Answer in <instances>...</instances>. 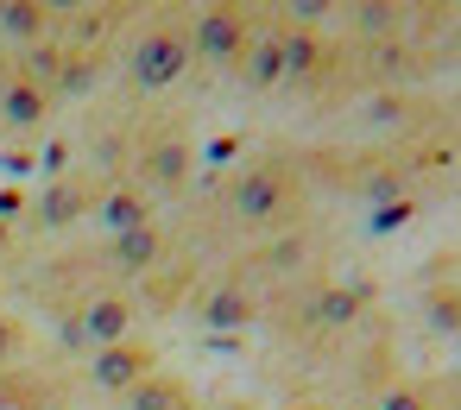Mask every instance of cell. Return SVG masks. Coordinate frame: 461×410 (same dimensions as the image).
Wrapping results in <instances>:
<instances>
[{
    "label": "cell",
    "instance_id": "277c9868",
    "mask_svg": "<svg viewBox=\"0 0 461 410\" xmlns=\"http://www.w3.org/2000/svg\"><path fill=\"white\" fill-rule=\"evenodd\" d=\"M228 209H234L240 221H272V215H285V209H291V183H285V171H278V165H253V171H240L234 190H228Z\"/></svg>",
    "mask_w": 461,
    "mask_h": 410
},
{
    "label": "cell",
    "instance_id": "ba28073f",
    "mask_svg": "<svg viewBox=\"0 0 461 410\" xmlns=\"http://www.w3.org/2000/svg\"><path fill=\"white\" fill-rule=\"evenodd\" d=\"M127 410H196V391L177 379V372H152V379H140L133 391H127Z\"/></svg>",
    "mask_w": 461,
    "mask_h": 410
},
{
    "label": "cell",
    "instance_id": "ac0fdd59",
    "mask_svg": "<svg viewBox=\"0 0 461 410\" xmlns=\"http://www.w3.org/2000/svg\"><path fill=\"white\" fill-rule=\"evenodd\" d=\"M83 7H89V0H45V13H51V20H58V13H83Z\"/></svg>",
    "mask_w": 461,
    "mask_h": 410
},
{
    "label": "cell",
    "instance_id": "8fae6325",
    "mask_svg": "<svg viewBox=\"0 0 461 410\" xmlns=\"http://www.w3.org/2000/svg\"><path fill=\"white\" fill-rule=\"evenodd\" d=\"M45 26H51V13H45V0H0V32H7V39L32 45V39H39Z\"/></svg>",
    "mask_w": 461,
    "mask_h": 410
},
{
    "label": "cell",
    "instance_id": "9a60e30c",
    "mask_svg": "<svg viewBox=\"0 0 461 410\" xmlns=\"http://www.w3.org/2000/svg\"><path fill=\"white\" fill-rule=\"evenodd\" d=\"M278 7H285L297 26H316V20H329V13H335V0H278Z\"/></svg>",
    "mask_w": 461,
    "mask_h": 410
},
{
    "label": "cell",
    "instance_id": "30bf717a",
    "mask_svg": "<svg viewBox=\"0 0 461 410\" xmlns=\"http://www.w3.org/2000/svg\"><path fill=\"white\" fill-rule=\"evenodd\" d=\"M114 265L121 272H152V265H165V234L146 221V227H133V234H121L114 240Z\"/></svg>",
    "mask_w": 461,
    "mask_h": 410
},
{
    "label": "cell",
    "instance_id": "5bb4252c",
    "mask_svg": "<svg viewBox=\"0 0 461 410\" xmlns=\"http://www.w3.org/2000/svg\"><path fill=\"white\" fill-rule=\"evenodd\" d=\"M278 51H285V70H291V76H303V70H316V58H322L310 32H285V39H278Z\"/></svg>",
    "mask_w": 461,
    "mask_h": 410
},
{
    "label": "cell",
    "instance_id": "5b68a950",
    "mask_svg": "<svg viewBox=\"0 0 461 410\" xmlns=\"http://www.w3.org/2000/svg\"><path fill=\"white\" fill-rule=\"evenodd\" d=\"M0 120H7V127H45L51 120V89L45 83H32L26 70H14L7 83H0Z\"/></svg>",
    "mask_w": 461,
    "mask_h": 410
},
{
    "label": "cell",
    "instance_id": "52a82bcc",
    "mask_svg": "<svg viewBox=\"0 0 461 410\" xmlns=\"http://www.w3.org/2000/svg\"><path fill=\"white\" fill-rule=\"evenodd\" d=\"M95 215H102L108 240H121V234H133V227H146V221H152V196H146L140 183H114V190H102Z\"/></svg>",
    "mask_w": 461,
    "mask_h": 410
},
{
    "label": "cell",
    "instance_id": "3957f363",
    "mask_svg": "<svg viewBox=\"0 0 461 410\" xmlns=\"http://www.w3.org/2000/svg\"><path fill=\"white\" fill-rule=\"evenodd\" d=\"M158 372V353L152 347H140L133 334L127 341H114V347H95V360H89V379H95V391H108V397H127L140 379H152Z\"/></svg>",
    "mask_w": 461,
    "mask_h": 410
},
{
    "label": "cell",
    "instance_id": "d6986e66",
    "mask_svg": "<svg viewBox=\"0 0 461 410\" xmlns=\"http://www.w3.org/2000/svg\"><path fill=\"white\" fill-rule=\"evenodd\" d=\"M0 246H7V221H0Z\"/></svg>",
    "mask_w": 461,
    "mask_h": 410
},
{
    "label": "cell",
    "instance_id": "9c48e42d",
    "mask_svg": "<svg viewBox=\"0 0 461 410\" xmlns=\"http://www.w3.org/2000/svg\"><path fill=\"white\" fill-rule=\"evenodd\" d=\"M127 328H133V309H127L121 297H89V303H83V334H89L95 347L127 341Z\"/></svg>",
    "mask_w": 461,
    "mask_h": 410
},
{
    "label": "cell",
    "instance_id": "7a4b0ae2",
    "mask_svg": "<svg viewBox=\"0 0 461 410\" xmlns=\"http://www.w3.org/2000/svg\"><path fill=\"white\" fill-rule=\"evenodd\" d=\"M247 39H253V26H247V13L234 7V0H209V7L196 13V26H190V58H203V64H240Z\"/></svg>",
    "mask_w": 461,
    "mask_h": 410
},
{
    "label": "cell",
    "instance_id": "e0dca14e",
    "mask_svg": "<svg viewBox=\"0 0 461 410\" xmlns=\"http://www.w3.org/2000/svg\"><path fill=\"white\" fill-rule=\"evenodd\" d=\"M385 20H392V13H385V0H366V13H360V26H366V32H379Z\"/></svg>",
    "mask_w": 461,
    "mask_h": 410
},
{
    "label": "cell",
    "instance_id": "2e32d148",
    "mask_svg": "<svg viewBox=\"0 0 461 410\" xmlns=\"http://www.w3.org/2000/svg\"><path fill=\"white\" fill-rule=\"evenodd\" d=\"M20 341H26V334H20V322H14V316H0V366L20 353Z\"/></svg>",
    "mask_w": 461,
    "mask_h": 410
},
{
    "label": "cell",
    "instance_id": "8992f818",
    "mask_svg": "<svg viewBox=\"0 0 461 410\" xmlns=\"http://www.w3.org/2000/svg\"><path fill=\"white\" fill-rule=\"evenodd\" d=\"M196 322L203 328H247V322H259V297L247 284H215L196 297Z\"/></svg>",
    "mask_w": 461,
    "mask_h": 410
},
{
    "label": "cell",
    "instance_id": "7c38bea8",
    "mask_svg": "<svg viewBox=\"0 0 461 410\" xmlns=\"http://www.w3.org/2000/svg\"><path fill=\"white\" fill-rule=\"evenodd\" d=\"M278 76H285V51H278V39L247 45V83H253V89H272Z\"/></svg>",
    "mask_w": 461,
    "mask_h": 410
},
{
    "label": "cell",
    "instance_id": "6da1fadb",
    "mask_svg": "<svg viewBox=\"0 0 461 410\" xmlns=\"http://www.w3.org/2000/svg\"><path fill=\"white\" fill-rule=\"evenodd\" d=\"M127 70H133V83H140L146 95L171 89V83L190 70V32H184L177 20H152V26L133 39V51H127Z\"/></svg>",
    "mask_w": 461,
    "mask_h": 410
},
{
    "label": "cell",
    "instance_id": "4fadbf2b",
    "mask_svg": "<svg viewBox=\"0 0 461 410\" xmlns=\"http://www.w3.org/2000/svg\"><path fill=\"white\" fill-rule=\"evenodd\" d=\"M184 158H190V152H184V139H158V146L146 152L152 183H165V190H171V183H184Z\"/></svg>",
    "mask_w": 461,
    "mask_h": 410
}]
</instances>
